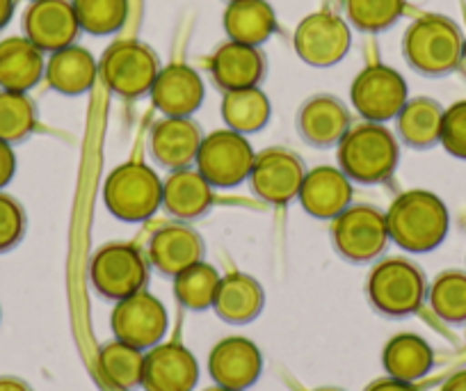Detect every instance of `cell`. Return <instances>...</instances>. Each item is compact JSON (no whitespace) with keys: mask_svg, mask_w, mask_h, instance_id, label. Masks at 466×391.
<instances>
[{"mask_svg":"<svg viewBox=\"0 0 466 391\" xmlns=\"http://www.w3.org/2000/svg\"><path fill=\"white\" fill-rule=\"evenodd\" d=\"M224 30L231 42L261 46L275 35L277 16L266 0H238L228 3L224 12Z\"/></svg>","mask_w":466,"mask_h":391,"instance_id":"cell-28","label":"cell"},{"mask_svg":"<svg viewBox=\"0 0 466 391\" xmlns=\"http://www.w3.org/2000/svg\"><path fill=\"white\" fill-rule=\"evenodd\" d=\"M0 391H33V389H30L28 382L21 380V377L3 376L0 377Z\"/></svg>","mask_w":466,"mask_h":391,"instance_id":"cell-41","label":"cell"},{"mask_svg":"<svg viewBox=\"0 0 466 391\" xmlns=\"http://www.w3.org/2000/svg\"><path fill=\"white\" fill-rule=\"evenodd\" d=\"M219 280L222 275L218 273V268L199 261L174 277V295L181 307L190 309V312H206V309H213Z\"/></svg>","mask_w":466,"mask_h":391,"instance_id":"cell-32","label":"cell"},{"mask_svg":"<svg viewBox=\"0 0 466 391\" xmlns=\"http://www.w3.org/2000/svg\"><path fill=\"white\" fill-rule=\"evenodd\" d=\"M345 15L364 33H382L391 28L405 10V0H343Z\"/></svg>","mask_w":466,"mask_h":391,"instance_id":"cell-36","label":"cell"},{"mask_svg":"<svg viewBox=\"0 0 466 391\" xmlns=\"http://www.w3.org/2000/svg\"><path fill=\"white\" fill-rule=\"evenodd\" d=\"M169 316L165 304L147 289L119 300L112 309L110 330L115 339L131 344L140 350H149L165 339Z\"/></svg>","mask_w":466,"mask_h":391,"instance_id":"cell-10","label":"cell"},{"mask_svg":"<svg viewBox=\"0 0 466 391\" xmlns=\"http://www.w3.org/2000/svg\"><path fill=\"white\" fill-rule=\"evenodd\" d=\"M15 15V0H0V28H5Z\"/></svg>","mask_w":466,"mask_h":391,"instance_id":"cell-43","label":"cell"},{"mask_svg":"<svg viewBox=\"0 0 466 391\" xmlns=\"http://www.w3.org/2000/svg\"><path fill=\"white\" fill-rule=\"evenodd\" d=\"M464 37L446 16L430 15L414 21L402 39V51L411 69L425 76H443L461 62Z\"/></svg>","mask_w":466,"mask_h":391,"instance_id":"cell-4","label":"cell"},{"mask_svg":"<svg viewBox=\"0 0 466 391\" xmlns=\"http://www.w3.org/2000/svg\"><path fill=\"white\" fill-rule=\"evenodd\" d=\"M366 391H419V389H416V382L396 380V377L387 376V377H380V380L370 382V385L366 386Z\"/></svg>","mask_w":466,"mask_h":391,"instance_id":"cell-40","label":"cell"},{"mask_svg":"<svg viewBox=\"0 0 466 391\" xmlns=\"http://www.w3.org/2000/svg\"><path fill=\"white\" fill-rule=\"evenodd\" d=\"M428 300L432 312L441 321L452 325L466 323V273H441L428 289Z\"/></svg>","mask_w":466,"mask_h":391,"instance_id":"cell-34","label":"cell"},{"mask_svg":"<svg viewBox=\"0 0 466 391\" xmlns=\"http://www.w3.org/2000/svg\"><path fill=\"white\" fill-rule=\"evenodd\" d=\"M210 74L222 92L258 87L266 74V60L258 46H248V44L228 39L210 57Z\"/></svg>","mask_w":466,"mask_h":391,"instance_id":"cell-23","label":"cell"},{"mask_svg":"<svg viewBox=\"0 0 466 391\" xmlns=\"http://www.w3.org/2000/svg\"><path fill=\"white\" fill-rule=\"evenodd\" d=\"M389 236L411 254L432 252L446 241L451 215L441 197L430 190H407L391 201L387 211Z\"/></svg>","mask_w":466,"mask_h":391,"instance_id":"cell-1","label":"cell"},{"mask_svg":"<svg viewBox=\"0 0 466 391\" xmlns=\"http://www.w3.org/2000/svg\"><path fill=\"white\" fill-rule=\"evenodd\" d=\"M382 366L387 376L405 382H419L434 366L432 345L419 334L402 332L391 336L382 350Z\"/></svg>","mask_w":466,"mask_h":391,"instance_id":"cell-27","label":"cell"},{"mask_svg":"<svg viewBox=\"0 0 466 391\" xmlns=\"http://www.w3.org/2000/svg\"><path fill=\"white\" fill-rule=\"evenodd\" d=\"M219 112L227 129L249 138L268 126L272 117V103L261 87L233 89L224 92Z\"/></svg>","mask_w":466,"mask_h":391,"instance_id":"cell-30","label":"cell"},{"mask_svg":"<svg viewBox=\"0 0 466 391\" xmlns=\"http://www.w3.org/2000/svg\"><path fill=\"white\" fill-rule=\"evenodd\" d=\"M461 65L466 67V39H464V48H461Z\"/></svg>","mask_w":466,"mask_h":391,"instance_id":"cell-44","label":"cell"},{"mask_svg":"<svg viewBox=\"0 0 466 391\" xmlns=\"http://www.w3.org/2000/svg\"><path fill=\"white\" fill-rule=\"evenodd\" d=\"M80 30L92 35H112L127 24L128 0H71Z\"/></svg>","mask_w":466,"mask_h":391,"instance_id":"cell-35","label":"cell"},{"mask_svg":"<svg viewBox=\"0 0 466 391\" xmlns=\"http://www.w3.org/2000/svg\"><path fill=\"white\" fill-rule=\"evenodd\" d=\"M352 197H355V188L343 170L318 165V168L307 170L298 200L304 213L331 222L336 215H340L352 204Z\"/></svg>","mask_w":466,"mask_h":391,"instance_id":"cell-17","label":"cell"},{"mask_svg":"<svg viewBox=\"0 0 466 391\" xmlns=\"http://www.w3.org/2000/svg\"><path fill=\"white\" fill-rule=\"evenodd\" d=\"M199 382V362L195 355L177 341H167L145 353V391H195Z\"/></svg>","mask_w":466,"mask_h":391,"instance_id":"cell-15","label":"cell"},{"mask_svg":"<svg viewBox=\"0 0 466 391\" xmlns=\"http://www.w3.org/2000/svg\"><path fill=\"white\" fill-rule=\"evenodd\" d=\"M103 201L116 220L145 222L163 206V181L156 170L137 160L116 165L103 183Z\"/></svg>","mask_w":466,"mask_h":391,"instance_id":"cell-3","label":"cell"},{"mask_svg":"<svg viewBox=\"0 0 466 391\" xmlns=\"http://www.w3.org/2000/svg\"><path fill=\"white\" fill-rule=\"evenodd\" d=\"M37 126V106L28 92L0 89V140L24 142Z\"/></svg>","mask_w":466,"mask_h":391,"instance_id":"cell-33","label":"cell"},{"mask_svg":"<svg viewBox=\"0 0 466 391\" xmlns=\"http://www.w3.org/2000/svg\"><path fill=\"white\" fill-rule=\"evenodd\" d=\"M336 159L352 183H384L400 163V145L391 130L378 121L350 126L343 140L336 145Z\"/></svg>","mask_w":466,"mask_h":391,"instance_id":"cell-2","label":"cell"},{"mask_svg":"<svg viewBox=\"0 0 466 391\" xmlns=\"http://www.w3.org/2000/svg\"><path fill=\"white\" fill-rule=\"evenodd\" d=\"M352 44V33L343 16L334 12H313L295 28L293 46L304 65L334 67L343 60Z\"/></svg>","mask_w":466,"mask_h":391,"instance_id":"cell-12","label":"cell"},{"mask_svg":"<svg viewBox=\"0 0 466 391\" xmlns=\"http://www.w3.org/2000/svg\"><path fill=\"white\" fill-rule=\"evenodd\" d=\"M25 37L44 53L71 46L80 33L71 0H33L24 16Z\"/></svg>","mask_w":466,"mask_h":391,"instance_id":"cell-16","label":"cell"},{"mask_svg":"<svg viewBox=\"0 0 466 391\" xmlns=\"http://www.w3.org/2000/svg\"><path fill=\"white\" fill-rule=\"evenodd\" d=\"M51 89L65 97H80L89 92L98 78V62L92 53L83 46L60 48L51 53V60H46V74H44Z\"/></svg>","mask_w":466,"mask_h":391,"instance_id":"cell-26","label":"cell"},{"mask_svg":"<svg viewBox=\"0 0 466 391\" xmlns=\"http://www.w3.org/2000/svg\"><path fill=\"white\" fill-rule=\"evenodd\" d=\"M160 65L156 53L136 39L115 42L98 62V76L112 94L122 98H140L151 92Z\"/></svg>","mask_w":466,"mask_h":391,"instance_id":"cell-8","label":"cell"},{"mask_svg":"<svg viewBox=\"0 0 466 391\" xmlns=\"http://www.w3.org/2000/svg\"><path fill=\"white\" fill-rule=\"evenodd\" d=\"M350 101L366 121L384 124L396 119L398 112L410 101L405 78L387 65H370L360 71L350 87Z\"/></svg>","mask_w":466,"mask_h":391,"instance_id":"cell-11","label":"cell"},{"mask_svg":"<svg viewBox=\"0 0 466 391\" xmlns=\"http://www.w3.org/2000/svg\"><path fill=\"white\" fill-rule=\"evenodd\" d=\"M206 245L204 238L192 229L190 224L174 222L165 224L158 232L151 236L149 250H147V259L151 266L165 277H177L186 268L195 266L199 261H204Z\"/></svg>","mask_w":466,"mask_h":391,"instance_id":"cell-19","label":"cell"},{"mask_svg":"<svg viewBox=\"0 0 466 391\" xmlns=\"http://www.w3.org/2000/svg\"><path fill=\"white\" fill-rule=\"evenodd\" d=\"M89 282L106 300L128 298L149 282V259L131 242H107L89 261Z\"/></svg>","mask_w":466,"mask_h":391,"instance_id":"cell-6","label":"cell"},{"mask_svg":"<svg viewBox=\"0 0 466 391\" xmlns=\"http://www.w3.org/2000/svg\"><path fill=\"white\" fill-rule=\"evenodd\" d=\"M304 177L307 168L298 154L284 147H270L258 151L254 159L249 186L258 200L272 206H286L298 200Z\"/></svg>","mask_w":466,"mask_h":391,"instance_id":"cell-13","label":"cell"},{"mask_svg":"<svg viewBox=\"0 0 466 391\" xmlns=\"http://www.w3.org/2000/svg\"><path fill=\"white\" fill-rule=\"evenodd\" d=\"M443 108L434 98L416 97L396 117L398 138L411 149H430L441 140Z\"/></svg>","mask_w":466,"mask_h":391,"instance_id":"cell-29","label":"cell"},{"mask_svg":"<svg viewBox=\"0 0 466 391\" xmlns=\"http://www.w3.org/2000/svg\"><path fill=\"white\" fill-rule=\"evenodd\" d=\"M439 145L455 159L466 160V101H457L443 110Z\"/></svg>","mask_w":466,"mask_h":391,"instance_id":"cell-37","label":"cell"},{"mask_svg":"<svg viewBox=\"0 0 466 391\" xmlns=\"http://www.w3.org/2000/svg\"><path fill=\"white\" fill-rule=\"evenodd\" d=\"M208 373L218 386L245 391L261 377L263 355L248 336H227L210 350Z\"/></svg>","mask_w":466,"mask_h":391,"instance_id":"cell-14","label":"cell"},{"mask_svg":"<svg viewBox=\"0 0 466 391\" xmlns=\"http://www.w3.org/2000/svg\"><path fill=\"white\" fill-rule=\"evenodd\" d=\"M0 316H3V312H0Z\"/></svg>","mask_w":466,"mask_h":391,"instance_id":"cell-48","label":"cell"},{"mask_svg":"<svg viewBox=\"0 0 466 391\" xmlns=\"http://www.w3.org/2000/svg\"><path fill=\"white\" fill-rule=\"evenodd\" d=\"M441 391H466V371H457L446 380Z\"/></svg>","mask_w":466,"mask_h":391,"instance_id":"cell-42","label":"cell"},{"mask_svg":"<svg viewBox=\"0 0 466 391\" xmlns=\"http://www.w3.org/2000/svg\"><path fill=\"white\" fill-rule=\"evenodd\" d=\"M352 126V115L331 94H318L302 103L298 112V130L307 145L318 149L336 147Z\"/></svg>","mask_w":466,"mask_h":391,"instance_id":"cell-21","label":"cell"},{"mask_svg":"<svg viewBox=\"0 0 466 391\" xmlns=\"http://www.w3.org/2000/svg\"><path fill=\"white\" fill-rule=\"evenodd\" d=\"M208 391H236V389H224V386H218V385H215L213 389H208Z\"/></svg>","mask_w":466,"mask_h":391,"instance_id":"cell-45","label":"cell"},{"mask_svg":"<svg viewBox=\"0 0 466 391\" xmlns=\"http://www.w3.org/2000/svg\"><path fill=\"white\" fill-rule=\"evenodd\" d=\"M25 233V211L15 197L0 190V252H7L21 242Z\"/></svg>","mask_w":466,"mask_h":391,"instance_id":"cell-38","label":"cell"},{"mask_svg":"<svg viewBox=\"0 0 466 391\" xmlns=\"http://www.w3.org/2000/svg\"><path fill=\"white\" fill-rule=\"evenodd\" d=\"M201 140L204 133L192 117H163L151 129L149 149L160 168L174 172L195 165Z\"/></svg>","mask_w":466,"mask_h":391,"instance_id":"cell-18","label":"cell"},{"mask_svg":"<svg viewBox=\"0 0 466 391\" xmlns=\"http://www.w3.org/2000/svg\"><path fill=\"white\" fill-rule=\"evenodd\" d=\"M366 293L375 312L402 318L411 316L423 307L428 298V282L416 263L400 256H391V259L380 261L370 271Z\"/></svg>","mask_w":466,"mask_h":391,"instance_id":"cell-5","label":"cell"},{"mask_svg":"<svg viewBox=\"0 0 466 391\" xmlns=\"http://www.w3.org/2000/svg\"><path fill=\"white\" fill-rule=\"evenodd\" d=\"M44 74V51H39L28 37H7L0 42V89L30 92Z\"/></svg>","mask_w":466,"mask_h":391,"instance_id":"cell-25","label":"cell"},{"mask_svg":"<svg viewBox=\"0 0 466 391\" xmlns=\"http://www.w3.org/2000/svg\"><path fill=\"white\" fill-rule=\"evenodd\" d=\"M254 159L257 151L248 136L219 129L204 136L195 165L213 188H236L249 181Z\"/></svg>","mask_w":466,"mask_h":391,"instance_id":"cell-9","label":"cell"},{"mask_svg":"<svg viewBox=\"0 0 466 391\" xmlns=\"http://www.w3.org/2000/svg\"><path fill=\"white\" fill-rule=\"evenodd\" d=\"M263 304H266V291L252 275L228 273L219 280L213 312L224 323L248 325L254 318H258V314L263 312Z\"/></svg>","mask_w":466,"mask_h":391,"instance_id":"cell-24","label":"cell"},{"mask_svg":"<svg viewBox=\"0 0 466 391\" xmlns=\"http://www.w3.org/2000/svg\"><path fill=\"white\" fill-rule=\"evenodd\" d=\"M316 391H340V389H316Z\"/></svg>","mask_w":466,"mask_h":391,"instance_id":"cell-46","label":"cell"},{"mask_svg":"<svg viewBox=\"0 0 466 391\" xmlns=\"http://www.w3.org/2000/svg\"><path fill=\"white\" fill-rule=\"evenodd\" d=\"M228 3H238V0H228Z\"/></svg>","mask_w":466,"mask_h":391,"instance_id":"cell-47","label":"cell"},{"mask_svg":"<svg viewBox=\"0 0 466 391\" xmlns=\"http://www.w3.org/2000/svg\"><path fill=\"white\" fill-rule=\"evenodd\" d=\"M16 174V154L10 142L0 140V190L15 179Z\"/></svg>","mask_w":466,"mask_h":391,"instance_id":"cell-39","label":"cell"},{"mask_svg":"<svg viewBox=\"0 0 466 391\" xmlns=\"http://www.w3.org/2000/svg\"><path fill=\"white\" fill-rule=\"evenodd\" d=\"M98 371L103 380L119 391H136L142 386L145 350L115 339L98 350Z\"/></svg>","mask_w":466,"mask_h":391,"instance_id":"cell-31","label":"cell"},{"mask_svg":"<svg viewBox=\"0 0 466 391\" xmlns=\"http://www.w3.org/2000/svg\"><path fill=\"white\" fill-rule=\"evenodd\" d=\"M387 213L369 204H350L331 220V242L350 263H370L387 250Z\"/></svg>","mask_w":466,"mask_h":391,"instance_id":"cell-7","label":"cell"},{"mask_svg":"<svg viewBox=\"0 0 466 391\" xmlns=\"http://www.w3.org/2000/svg\"><path fill=\"white\" fill-rule=\"evenodd\" d=\"M156 110L165 117H192L201 108L206 87L201 76L187 65H167L158 71L149 92Z\"/></svg>","mask_w":466,"mask_h":391,"instance_id":"cell-20","label":"cell"},{"mask_svg":"<svg viewBox=\"0 0 466 391\" xmlns=\"http://www.w3.org/2000/svg\"><path fill=\"white\" fill-rule=\"evenodd\" d=\"M213 201L215 188L197 168L174 170L163 181V209L178 222L199 220L208 213Z\"/></svg>","mask_w":466,"mask_h":391,"instance_id":"cell-22","label":"cell"}]
</instances>
